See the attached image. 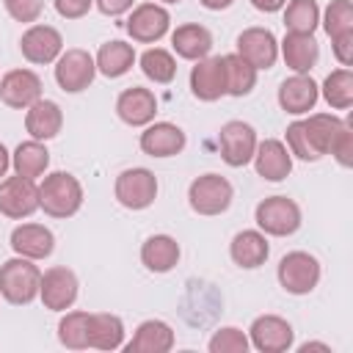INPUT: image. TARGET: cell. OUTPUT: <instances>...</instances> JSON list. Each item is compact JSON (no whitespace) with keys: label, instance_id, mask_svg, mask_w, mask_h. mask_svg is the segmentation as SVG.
I'll return each mask as SVG.
<instances>
[{"label":"cell","instance_id":"60d3db41","mask_svg":"<svg viewBox=\"0 0 353 353\" xmlns=\"http://www.w3.org/2000/svg\"><path fill=\"white\" fill-rule=\"evenodd\" d=\"M331 50H334V58L339 61V66L350 69V63H353V30L331 36Z\"/></svg>","mask_w":353,"mask_h":353},{"label":"cell","instance_id":"7402d4cb","mask_svg":"<svg viewBox=\"0 0 353 353\" xmlns=\"http://www.w3.org/2000/svg\"><path fill=\"white\" fill-rule=\"evenodd\" d=\"M11 251L33 262L47 259L55 251V234L44 223H19L11 232Z\"/></svg>","mask_w":353,"mask_h":353},{"label":"cell","instance_id":"7c38bea8","mask_svg":"<svg viewBox=\"0 0 353 353\" xmlns=\"http://www.w3.org/2000/svg\"><path fill=\"white\" fill-rule=\"evenodd\" d=\"M218 143H221V160L229 168H243L251 163L254 152H256V130L248 121L232 119L221 127L218 132Z\"/></svg>","mask_w":353,"mask_h":353},{"label":"cell","instance_id":"e0dca14e","mask_svg":"<svg viewBox=\"0 0 353 353\" xmlns=\"http://www.w3.org/2000/svg\"><path fill=\"white\" fill-rule=\"evenodd\" d=\"M41 99V77L33 69H11L0 77V102L14 110H28Z\"/></svg>","mask_w":353,"mask_h":353},{"label":"cell","instance_id":"ac0fdd59","mask_svg":"<svg viewBox=\"0 0 353 353\" xmlns=\"http://www.w3.org/2000/svg\"><path fill=\"white\" fill-rule=\"evenodd\" d=\"M116 116L127 127H146L157 116V97L143 85H130L116 97Z\"/></svg>","mask_w":353,"mask_h":353},{"label":"cell","instance_id":"2e32d148","mask_svg":"<svg viewBox=\"0 0 353 353\" xmlns=\"http://www.w3.org/2000/svg\"><path fill=\"white\" fill-rule=\"evenodd\" d=\"M190 94L199 102H218L226 97V72H223V55H207L199 58L190 69Z\"/></svg>","mask_w":353,"mask_h":353},{"label":"cell","instance_id":"d6a6232c","mask_svg":"<svg viewBox=\"0 0 353 353\" xmlns=\"http://www.w3.org/2000/svg\"><path fill=\"white\" fill-rule=\"evenodd\" d=\"M320 94L331 110H347L353 105V72L347 66L328 72L320 85Z\"/></svg>","mask_w":353,"mask_h":353},{"label":"cell","instance_id":"6da1fadb","mask_svg":"<svg viewBox=\"0 0 353 353\" xmlns=\"http://www.w3.org/2000/svg\"><path fill=\"white\" fill-rule=\"evenodd\" d=\"M342 124L345 121L336 113H309V119H298L287 124L284 138L290 154L306 163H317L320 157L328 154V146L334 135L342 130Z\"/></svg>","mask_w":353,"mask_h":353},{"label":"cell","instance_id":"8992f818","mask_svg":"<svg viewBox=\"0 0 353 353\" xmlns=\"http://www.w3.org/2000/svg\"><path fill=\"white\" fill-rule=\"evenodd\" d=\"M320 262L309 251H290L279 259L276 268V279L290 295H309L320 284Z\"/></svg>","mask_w":353,"mask_h":353},{"label":"cell","instance_id":"83f0119b","mask_svg":"<svg viewBox=\"0 0 353 353\" xmlns=\"http://www.w3.org/2000/svg\"><path fill=\"white\" fill-rule=\"evenodd\" d=\"M135 61H138L135 47H132V44H127V41H121V39L105 41V44L97 50V55H94L97 72H99V74H105V77H110V80L124 77V74L132 69V63H135Z\"/></svg>","mask_w":353,"mask_h":353},{"label":"cell","instance_id":"c3c4849f","mask_svg":"<svg viewBox=\"0 0 353 353\" xmlns=\"http://www.w3.org/2000/svg\"><path fill=\"white\" fill-rule=\"evenodd\" d=\"M154 3H168V6H174V3H182V0H154Z\"/></svg>","mask_w":353,"mask_h":353},{"label":"cell","instance_id":"d590c367","mask_svg":"<svg viewBox=\"0 0 353 353\" xmlns=\"http://www.w3.org/2000/svg\"><path fill=\"white\" fill-rule=\"evenodd\" d=\"M317 25H320L317 0H287V6H284L287 33H314Z\"/></svg>","mask_w":353,"mask_h":353},{"label":"cell","instance_id":"5bb4252c","mask_svg":"<svg viewBox=\"0 0 353 353\" xmlns=\"http://www.w3.org/2000/svg\"><path fill=\"white\" fill-rule=\"evenodd\" d=\"M19 52L33 66L55 63L63 52V36L52 25H30L19 39Z\"/></svg>","mask_w":353,"mask_h":353},{"label":"cell","instance_id":"74e56055","mask_svg":"<svg viewBox=\"0 0 353 353\" xmlns=\"http://www.w3.org/2000/svg\"><path fill=\"white\" fill-rule=\"evenodd\" d=\"M320 25L325 28L328 36H339V33L353 30V3L350 0H331Z\"/></svg>","mask_w":353,"mask_h":353},{"label":"cell","instance_id":"30bf717a","mask_svg":"<svg viewBox=\"0 0 353 353\" xmlns=\"http://www.w3.org/2000/svg\"><path fill=\"white\" fill-rule=\"evenodd\" d=\"M39 210V185L28 176H3L0 179V215L11 221L30 218Z\"/></svg>","mask_w":353,"mask_h":353},{"label":"cell","instance_id":"1f68e13d","mask_svg":"<svg viewBox=\"0 0 353 353\" xmlns=\"http://www.w3.org/2000/svg\"><path fill=\"white\" fill-rule=\"evenodd\" d=\"M223 72H226V97H248L256 85V69L243 61L237 52L223 55Z\"/></svg>","mask_w":353,"mask_h":353},{"label":"cell","instance_id":"ffe728a7","mask_svg":"<svg viewBox=\"0 0 353 353\" xmlns=\"http://www.w3.org/2000/svg\"><path fill=\"white\" fill-rule=\"evenodd\" d=\"M276 99L284 113L303 116V113L314 110V105L320 99V85L312 80V74H292V77L281 80Z\"/></svg>","mask_w":353,"mask_h":353},{"label":"cell","instance_id":"4fadbf2b","mask_svg":"<svg viewBox=\"0 0 353 353\" xmlns=\"http://www.w3.org/2000/svg\"><path fill=\"white\" fill-rule=\"evenodd\" d=\"M248 342L259 353H284L295 342L292 325L279 314H259L248 325Z\"/></svg>","mask_w":353,"mask_h":353},{"label":"cell","instance_id":"8fae6325","mask_svg":"<svg viewBox=\"0 0 353 353\" xmlns=\"http://www.w3.org/2000/svg\"><path fill=\"white\" fill-rule=\"evenodd\" d=\"M127 33L138 44H154L171 30V14L163 3H141L130 8V17L124 22Z\"/></svg>","mask_w":353,"mask_h":353},{"label":"cell","instance_id":"ee69618b","mask_svg":"<svg viewBox=\"0 0 353 353\" xmlns=\"http://www.w3.org/2000/svg\"><path fill=\"white\" fill-rule=\"evenodd\" d=\"M248 3L262 14H276V11H281L287 6V0H248Z\"/></svg>","mask_w":353,"mask_h":353},{"label":"cell","instance_id":"7dc6e473","mask_svg":"<svg viewBox=\"0 0 353 353\" xmlns=\"http://www.w3.org/2000/svg\"><path fill=\"white\" fill-rule=\"evenodd\" d=\"M309 350H331L328 345H323V342H306V345H301V353H309Z\"/></svg>","mask_w":353,"mask_h":353},{"label":"cell","instance_id":"4316f807","mask_svg":"<svg viewBox=\"0 0 353 353\" xmlns=\"http://www.w3.org/2000/svg\"><path fill=\"white\" fill-rule=\"evenodd\" d=\"M182 256V248L176 243V237L171 234H152L143 240L141 245V262L149 273H168L176 268Z\"/></svg>","mask_w":353,"mask_h":353},{"label":"cell","instance_id":"f546056e","mask_svg":"<svg viewBox=\"0 0 353 353\" xmlns=\"http://www.w3.org/2000/svg\"><path fill=\"white\" fill-rule=\"evenodd\" d=\"M124 323L119 314L110 312H91V328H88V347L97 350H119L124 345Z\"/></svg>","mask_w":353,"mask_h":353},{"label":"cell","instance_id":"5b68a950","mask_svg":"<svg viewBox=\"0 0 353 353\" xmlns=\"http://www.w3.org/2000/svg\"><path fill=\"white\" fill-rule=\"evenodd\" d=\"M234 199V188L226 176L221 174H201L190 182L188 188V204L196 215H204V218H212V215H221L229 210Z\"/></svg>","mask_w":353,"mask_h":353},{"label":"cell","instance_id":"836d02e7","mask_svg":"<svg viewBox=\"0 0 353 353\" xmlns=\"http://www.w3.org/2000/svg\"><path fill=\"white\" fill-rule=\"evenodd\" d=\"M138 66H141V72H143L152 83H157V85H168V83L176 77V58H174L168 50H163V47H149V50H143L141 58H138Z\"/></svg>","mask_w":353,"mask_h":353},{"label":"cell","instance_id":"ba28073f","mask_svg":"<svg viewBox=\"0 0 353 353\" xmlns=\"http://www.w3.org/2000/svg\"><path fill=\"white\" fill-rule=\"evenodd\" d=\"M113 196L121 207L127 210H146L154 204L157 199V176L149 171V168H124L119 176H116V185H113Z\"/></svg>","mask_w":353,"mask_h":353},{"label":"cell","instance_id":"4dcf8cb0","mask_svg":"<svg viewBox=\"0 0 353 353\" xmlns=\"http://www.w3.org/2000/svg\"><path fill=\"white\" fill-rule=\"evenodd\" d=\"M50 165V152L44 146V141H22L14 152H11V168L14 174L19 176H28V179H39Z\"/></svg>","mask_w":353,"mask_h":353},{"label":"cell","instance_id":"9a60e30c","mask_svg":"<svg viewBox=\"0 0 353 353\" xmlns=\"http://www.w3.org/2000/svg\"><path fill=\"white\" fill-rule=\"evenodd\" d=\"M237 55L248 61L256 72L259 69H273L279 61V39L273 36L270 28H245L237 36Z\"/></svg>","mask_w":353,"mask_h":353},{"label":"cell","instance_id":"8d00e7d4","mask_svg":"<svg viewBox=\"0 0 353 353\" xmlns=\"http://www.w3.org/2000/svg\"><path fill=\"white\" fill-rule=\"evenodd\" d=\"M251 342H248V334L234 328V325H223L218 328L210 342H207V350L210 353H248Z\"/></svg>","mask_w":353,"mask_h":353},{"label":"cell","instance_id":"484cf974","mask_svg":"<svg viewBox=\"0 0 353 353\" xmlns=\"http://www.w3.org/2000/svg\"><path fill=\"white\" fill-rule=\"evenodd\" d=\"M63 127V110L58 102L52 99H36L28 110H25V130L30 138L36 141H50L61 132Z\"/></svg>","mask_w":353,"mask_h":353},{"label":"cell","instance_id":"cb8c5ba5","mask_svg":"<svg viewBox=\"0 0 353 353\" xmlns=\"http://www.w3.org/2000/svg\"><path fill=\"white\" fill-rule=\"evenodd\" d=\"M229 256L237 268L243 270H254L259 265L268 262L270 256V245H268V237L259 232V229H243L232 237L229 243Z\"/></svg>","mask_w":353,"mask_h":353},{"label":"cell","instance_id":"52a82bcc","mask_svg":"<svg viewBox=\"0 0 353 353\" xmlns=\"http://www.w3.org/2000/svg\"><path fill=\"white\" fill-rule=\"evenodd\" d=\"M97 77V63L94 55L83 47H69L58 55L55 61V83L66 94H80L85 91Z\"/></svg>","mask_w":353,"mask_h":353},{"label":"cell","instance_id":"44dd1931","mask_svg":"<svg viewBox=\"0 0 353 353\" xmlns=\"http://www.w3.org/2000/svg\"><path fill=\"white\" fill-rule=\"evenodd\" d=\"M141 152L149 157H174L185 149L188 135L174 121H152L141 132Z\"/></svg>","mask_w":353,"mask_h":353},{"label":"cell","instance_id":"bcb514c9","mask_svg":"<svg viewBox=\"0 0 353 353\" xmlns=\"http://www.w3.org/2000/svg\"><path fill=\"white\" fill-rule=\"evenodd\" d=\"M207 11H223V8H229L234 0H199Z\"/></svg>","mask_w":353,"mask_h":353},{"label":"cell","instance_id":"3957f363","mask_svg":"<svg viewBox=\"0 0 353 353\" xmlns=\"http://www.w3.org/2000/svg\"><path fill=\"white\" fill-rule=\"evenodd\" d=\"M41 270L28 256H14L0 265V295L11 306H28L39 298Z\"/></svg>","mask_w":353,"mask_h":353},{"label":"cell","instance_id":"d6986e66","mask_svg":"<svg viewBox=\"0 0 353 353\" xmlns=\"http://www.w3.org/2000/svg\"><path fill=\"white\" fill-rule=\"evenodd\" d=\"M256 174L265 182H284L292 174V154L284 141L279 138H265L256 143V152L251 157Z\"/></svg>","mask_w":353,"mask_h":353},{"label":"cell","instance_id":"d4e9b609","mask_svg":"<svg viewBox=\"0 0 353 353\" xmlns=\"http://www.w3.org/2000/svg\"><path fill=\"white\" fill-rule=\"evenodd\" d=\"M174 342H176L174 339V328L165 320L152 317V320H143L135 328L132 339L127 345H121V347L127 353H168L174 347Z\"/></svg>","mask_w":353,"mask_h":353},{"label":"cell","instance_id":"277c9868","mask_svg":"<svg viewBox=\"0 0 353 353\" xmlns=\"http://www.w3.org/2000/svg\"><path fill=\"white\" fill-rule=\"evenodd\" d=\"M254 221H256V229L262 234H270V237H290L301 229L303 223V215H301V207L295 199L290 196H268L256 204L254 210Z\"/></svg>","mask_w":353,"mask_h":353},{"label":"cell","instance_id":"ab89813d","mask_svg":"<svg viewBox=\"0 0 353 353\" xmlns=\"http://www.w3.org/2000/svg\"><path fill=\"white\" fill-rule=\"evenodd\" d=\"M3 8L14 22L33 25L44 11V0H3Z\"/></svg>","mask_w":353,"mask_h":353},{"label":"cell","instance_id":"f1b7e54d","mask_svg":"<svg viewBox=\"0 0 353 353\" xmlns=\"http://www.w3.org/2000/svg\"><path fill=\"white\" fill-rule=\"evenodd\" d=\"M171 47L179 58L185 61H199V58H207L210 50H212V33L199 25V22H188V25H179L174 33H171Z\"/></svg>","mask_w":353,"mask_h":353},{"label":"cell","instance_id":"f35d334b","mask_svg":"<svg viewBox=\"0 0 353 353\" xmlns=\"http://www.w3.org/2000/svg\"><path fill=\"white\" fill-rule=\"evenodd\" d=\"M328 154L342 165V168H350L353 165V119L347 116L342 130L334 135L331 146H328Z\"/></svg>","mask_w":353,"mask_h":353},{"label":"cell","instance_id":"e575fe53","mask_svg":"<svg viewBox=\"0 0 353 353\" xmlns=\"http://www.w3.org/2000/svg\"><path fill=\"white\" fill-rule=\"evenodd\" d=\"M88 328H91V312H66L58 320V342L69 350H85Z\"/></svg>","mask_w":353,"mask_h":353},{"label":"cell","instance_id":"603a6c76","mask_svg":"<svg viewBox=\"0 0 353 353\" xmlns=\"http://www.w3.org/2000/svg\"><path fill=\"white\" fill-rule=\"evenodd\" d=\"M279 55L295 74H309L320 61V44L314 33H287L279 41Z\"/></svg>","mask_w":353,"mask_h":353},{"label":"cell","instance_id":"7bdbcfd3","mask_svg":"<svg viewBox=\"0 0 353 353\" xmlns=\"http://www.w3.org/2000/svg\"><path fill=\"white\" fill-rule=\"evenodd\" d=\"M132 3L135 0H94L99 14H105V17H121V14H127L132 8Z\"/></svg>","mask_w":353,"mask_h":353},{"label":"cell","instance_id":"b9f144b4","mask_svg":"<svg viewBox=\"0 0 353 353\" xmlns=\"http://www.w3.org/2000/svg\"><path fill=\"white\" fill-rule=\"evenodd\" d=\"M52 6L63 19H83L91 11L94 0H52Z\"/></svg>","mask_w":353,"mask_h":353},{"label":"cell","instance_id":"f6af8a7d","mask_svg":"<svg viewBox=\"0 0 353 353\" xmlns=\"http://www.w3.org/2000/svg\"><path fill=\"white\" fill-rule=\"evenodd\" d=\"M8 168H11V152L0 143V179L8 174Z\"/></svg>","mask_w":353,"mask_h":353},{"label":"cell","instance_id":"7a4b0ae2","mask_svg":"<svg viewBox=\"0 0 353 353\" xmlns=\"http://www.w3.org/2000/svg\"><path fill=\"white\" fill-rule=\"evenodd\" d=\"M83 207V185L69 171H52L39 185V210L50 218H72Z\"/></svg>","mask_w":353,"mask_h":353},{"label":"cell","instance_id":"9c48e42d","mask_svg":"<svg viewBox=\"0 0 353 353\" xmlns=\"http://www.w3.org/2000/svg\"><path fill=\"white\" fill-rule=\"evenodd\" d=\"M80 295V281L74 276V270H69L66 265H55L50 270L41 273L39 281V301L44 303V309L50 312H66L74 306Z\"/></svg>","mask_w":353,"mask_h":353}]
</instances>
